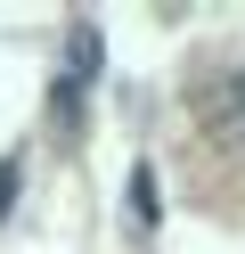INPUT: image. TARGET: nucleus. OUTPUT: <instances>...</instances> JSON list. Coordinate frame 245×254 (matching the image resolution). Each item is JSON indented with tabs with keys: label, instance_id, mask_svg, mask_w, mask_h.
I'll list each match as a JSON object with an SVG mask.
<instances>
[{
	"label": "nucleus",
	"instance_id": "1",
	"mask_svg": "<svg viewBox=\"0 0 245 254\" xmlns=\"http://www.w3.org/2000/svg\"><path fill=\"white\" fill-rule=\"evenodd\" d=\"M98 74V25H65V90H82Z\"/></svg>",
	"mask_w": 245,
	"mask_h": 254
},
{
	"label": "nucleus",
	"instance_id": "3",
	"mask_svg": "<svg viewBox=\"0 0 245 254\" xmlns=\"http://www.w3.org/2000/svg\"><path fill=\"white\" fill-rule=\"evenodd\" d=\"M8 197H16V156L0 164V213H8Z\"/></svg>",
	"mask_w": 245,
	"mask_h": 254
},
{
	"label": "nucleus",
	"instance_id": "2",
	"mask_svg": "<svg viewBox=\"0 0 245 254\" xmlns=\"http://www.w3.org/2000/svg\"><path fill=\"white\" fill-rule=\"evenodd\" d=\"M212 123H221V131L245 148V66H237V74H221V90H212Z\"/></svg>",
	"mask_w": 245,
	"mask_h": 254
}]
</instances>
